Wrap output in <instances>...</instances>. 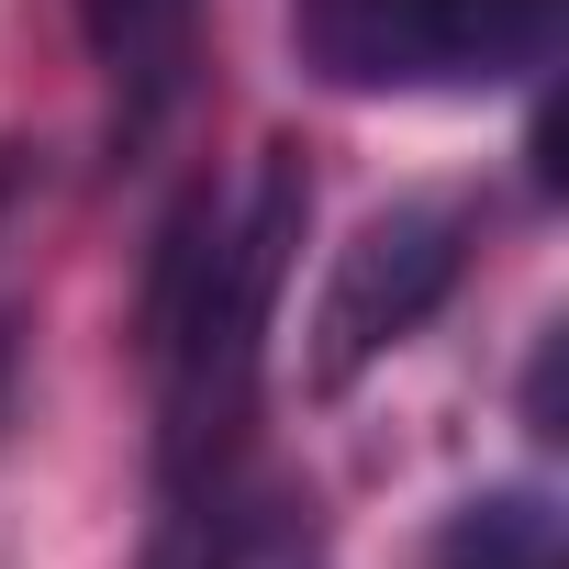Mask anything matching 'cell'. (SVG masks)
<instances>
[{
	"label": "cell",
	"mask_w": 569,
	"mask_h": 569,
	"mask_svg": "<svg viewBox=\"0 0 569 569\" xmlns=\"http://www.w3.org/2000/svg\"><path fill=\"white\" fill-rule=\"evenodd\" d=\"M325 90H513L558 57V0H291Z\"/></svg>",
	"instance_id": "obj_2"
},
{
	"label": "cell",
	"mask_w": 569,
	"mask_h": 569,
	"mask_svg": "<svg viewBox=\"0 0 569 569\" xmlns=\"http://www.w3.org/2000/svg\"><path fill=\"white\" fill-rule=\"evenodd\" d=\"M313 179L291 146H257L234 190H201L157 234L146 279V358H157V491L212 502L246 480V425L268 380V325L291 291V246H302Z\"/></svg>",
	"instance_id": "obj_1"
},
{
	"label": "cell",
	"mask_w": 569,
	"mask_h": 569,
	"mask_svg": "<svg viewBox=\"0 0 569 569\" xmlns=\"http://www.w3.org/2000/svg\"><path fill=\"white\" fill-rule=\"evenodd\" d=\"M90 23V57L112 79V123L123 134H157V112L179 101L190 79V34H201V0H79Z\"/></svg>",
	"instance_id": "obj_4"
},
{
	"label": "cell",
	"mask_w": 569,
	"mask_h": 569,
	"mask_svg": "<svg viewBox=\"0 0 569 569\" xmlns=\"http://www.w3.org/2000/svg\"><path fill=\"white\" fill-rule=\"evenodd\" d=\"M447 569H558V525L536 491H491L447 525Z\"/></svg>",
	"instance_id": "obj_5"
},
{
	"label": "cell",
	"mask_w": 569,
	"mask_h": 569,
	"mask_svg": "<svg viewBox=\"0 0 569 569\" xmlns=\"http://www.w3.org/2000/svg\"><path fill=\"white\" fill-rule=\"evenodd\" d=\"M469 246H480V201L469 190H402V201H380L336 246V279H325V302H313V347H302V380L325 402L358 391L402 336H425V313L458 291Z\"/></svg>",
	"instance_id": "obj_3"
}]
</instances>
